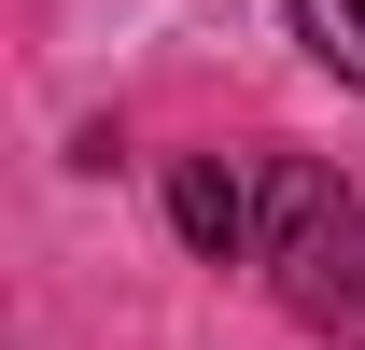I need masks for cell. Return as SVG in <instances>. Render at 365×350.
<instances>
[{
	"label": "cell",
	"mask_w": 365,
	"mask_h": 350,
	"mask_svg": "<svg viewBox=\"0 0 365 350\" xmlns=\"http://www.w3.org/2000/svg\"><path fill=\"white\" fill-rule=\"evenodd\" d=\"M253 253H267V280H281V308L295 322H337V295H351V266H365V196L323 154H267V182H253Z\"/></svg>",
	"instance_id": "obj_1"
},
{
	"label": "cell",
	"mask_w": 365,
	"mask_h": 350,
	"mask_svg": "<svg viewBox=\"0 0 365 350\" xmlns=\"http://www.w3.org/2000/svg\"><path fill=\"white\" fill-rule=\"evenodd\" d=\"M169 224H182V253L225 266V253H253V224H267V211H253V182H239L225 154H182V169H169Z\"/></svg>",
	"instance_id": "obj_2"
},
{
	"label": "cell",
	"mask_w": 365,
	"mask_h": 350,
	"mask_svg": "<svg viewBox=\"0 0 365 350\" xmlns=\"http://www.w3.org/2000/svg\"><path fill=\"white\" fill-rule=\"evenodd\" d=\"M295 43H309L337 85H365V0H295Z\"/></svg>",
	"instance_id": "obj_3"
},
{
	"label": "cell",
	"mask_w": 365,
	"mask_h": 350,
	"mask_svg": "<svg viewBox=\"0 0 365 350\" xmlns=\"http://www.w3.org/2000/svg\"><path fill=\"white\" fill-rule=\"evenodd\" d=\"M337 336H351V350H365V266H351V295H337Z\"/></svg>",
	"instance_id": "obj_4"
}]
</instances>
